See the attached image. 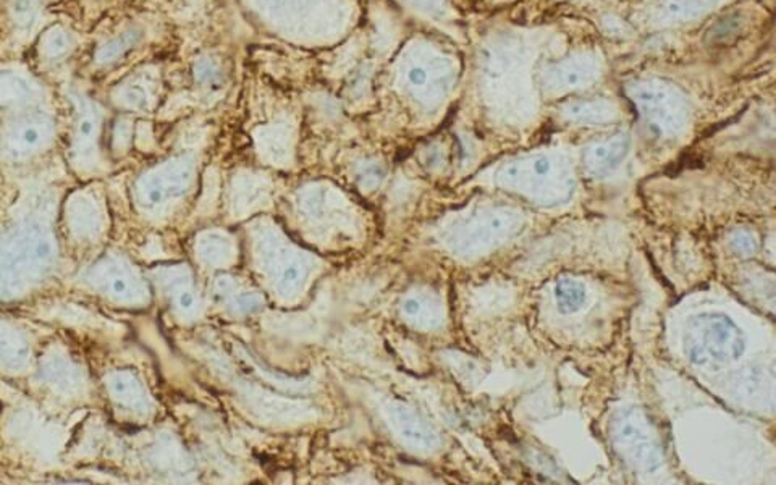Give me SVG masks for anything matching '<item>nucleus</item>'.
I'll list each match as a JSON object with an SVG mask.
<instances>
[{
    "instance_id": "nucleus-1",
    "label": "nucleus",
    "mask_w": 776,
    "mask_h": 485,
    "mask_svg": "<svg viewBox=\"0 0 776 485\" xmlns=\"http://www.w3.org/2000/svg\"><path fill=\"white\" fill-rule=\"evenodd\" d=\"M194 78H196V81L201 86H206V88L209 89L219 88L223 80V68L220 65V62L215 60L214 57L210 56L202 57L201 60L194 65Z\"/></svg>"
},
{
    "instance_id": "nucleus-2",
    "label": "nucleus",
    "mask_w": 776,
    "mask_h": 485,
    "mask_svg": "<svg viewBox=\"0 0 776 485\" xmlns=\"http://www.w3.org/2000/svg\"><path fill=\"white\" fill-rule=\"evenodd\" d=\"M559 306L565 312H572L582 305L584 301V292L579 285L576 283H559L558 288L555 289Z\"/></svg>"
},
{
    "instance_id": "nucleus-3",
    "label": "nucleus",
    "mask_w": 776,
    "mask_h": 485,
    "mask_svg": "<svg viewBox=\"0 0 776 485\" xmlns=\"http://www.w3.org/2000/svg\"><path fill=\"white\" fill-rule=\"evenodd\" d=\"M134 40H136V33H134V31H130V33L120 36V38L117 39L115 43L107 45L106 52H102V58L109 60V58H114L117 56H120V54H123L126 49L132 47V44L134 43Z\"/></svg>"
},
{
    "instance_id": "nucleus-4",
    "label": "nucleus",
    "mask_w": 776,
    "mask_h": 485,
    "mask_svg": "<svg viewBox=\"0 0 776 485\" xmlns=\"http://www.w3.org/2000/svg\"><path fill=\"white\" fill-rule=\"evenodd\" d=\"M66 47V40L65 38H62V36H53V39L49 43V51H51L52 56H60L65 51Z\"/></svg>"
},
{
    "instance_id": "nucleus-5",
    "label": "nucleus",
    "mask_w": 776,
    "mask_h": 485,
    "mask_svg": "<svg viewBox=\"0 0 776 485\" xmlns=\"http://www.w3.org/2000/svg\"><path fill=\"white\" fill-rule=\"evenodd\" d=\"M408 78L413 84H416V86L424 84V83H426V71H424L422 68H417V67L411 68V70H409Z\"/></svg>"
},
{
    "instance_id": "nucleus-6",
    "label": "nucleus",
    "mask_w": 776,
    "mask_h": 485,
    "mask_svg": "<svg viewBox=\"0 0 776 485\" xmlns=\"http://www.w3.org/2000/svg\"><path fill=\"white\" fill-rule=\"evenodd\" d=\"M547 167H548L547 162H542V161H540V162H539V164H537V170H539V171H545V170H547Z\"/></svg>"
},
{
    "instance_id": "nucleus-7",
    "label": "nucleus",
    "mask_w": 776,
    "mask_h": 485,
    "mask_svg": "<svg viewBox=\"0 0 776 485\" xmlns=\"http://www.w3.org/2000/svg\"><path fill=\"white\" fill-rule=\"evenodd\" d=\"M191 303H193L191 296H183V305H184V306H189V305H191Z\"/></svg>"
}]
</instances>
